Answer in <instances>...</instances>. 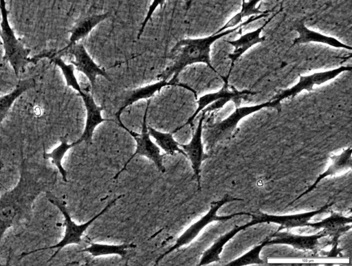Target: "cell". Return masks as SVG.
I'll return each mask as SVG.
<instances>
[{
  "mask_svg": "<svg viewBox=\"0 0 352 266\" xmlns=\"http://www.w3.org/2000/svg\"><path fill=\"white\" fill-rule=\"evenodd\" d=\"M195 99V93L181 85L166 86L148 100L146 117L161 120L179 115L182 118L194 107Z\"/></svg>",
  "mask_w": 352,
  "mask_h": 266,
  "instance_id": "7a4b0ae2",
  "label": "cell"
},
{
  "mask_svg": "<svg viewBox=\"0 0 352 266\" xmlns=\"http://www.w3.org/2000/svg\"><path fill=\"white\" fill-rule=\"evenodd\" d=\"M327 236L339 237V235L332 234L325 230H322L316 234L312 236H296L287 232H279L277 231L271 238L265 240L258 246L262 249L264 246L272 244H287L296 248L302 250H317L320 247L319 239Z\"/></svg>",
  "mask_w": 352,
  "mask_h": 266,
  "instance_id": "5b68a950",
  "label": "cell"
},
{
  "mask_svg": "<svg viewBox=\"0 0 352 266\" xmlns=\"http://www.w3.org/2000/svg\"><path fill=\"white\" fill-rule=\"evenodd\" d=\"M296 30L299 33V36L295 41L296 43H304L306 41H314L327 43L336 47H347L333 38L310 31L302 25L297 26Z\"/></svg>",
  "mask_w": 352,
  "mask_h": 266,
  "instance_id": "5bb4252c",
  "label": "cell"
},
{
  "mask_svg": "<svg viewBox=\"0 0 352 266\" xmlns=\"http://www.w3.org/2000/svg\"><path fill=\"white\" fill-rule=\"evenodd\" d=\"M36 86L34 77L19 79L16 86L8 93L0 96V124L6 118L11 106L23 93Z\"/></svg>",
  "mask_w": 352,
  "mask_h": 266,
  "instance_id": "9c48e42d",
  "label": "cell"
},
{
  "mask_svg": "<svg viewBox=\"0 0 352 266\" xmlns=\"http://www.w3.org/2000/svg\"><path fill=\"white\" fill-rule=\"evenodd\" d=\"M150 133L155 138L158 144L169 154H173L178 152L186 157L185 152L179 147V143H177L173 138L171 133H166L157 131L151 126H147Z\"/></svg>",
  "mask_w": 352,
  "mask_h": 266,
  "instance_id": "4fadbf2b",
  "label": "cell"
},
{
  "mask_svg": "<svg viewBox=\"0 0 352 266\" xmlns=\"http://www.w3.org/2000/svg\"><path fill=\"white\" fill-rule=\"evenodd\" d=\"M47 178L23 170L16 184L0 197V243L10 228L25 221L39 195L47 192Z\"/></svg>",
  "mask_w": 352,
  "mask_h": 266,
  "instance_id": "6da1fadb",
  "label": "cell"
},
{
  "mask_svg": "<svg viewBox=\"0 0 352 266\" xmlns=\"http://www.w3.org/2000/svg\"><path fill=\"white\" fill-rule=\"evenodd\" d=\"M3 163L0 161V169L3 167Z\"/></svg>",
  "mask_w": 352,
  "mask_h": 266,
  "instance_id": "2e32d148",
  "label": "cell"
},
{
  "mask_svg": "<svg viewBox=\"0 0 352 266\" xmlns=\"http://www.w3.org/2000/svg\"><path fill=\"white\" fill-rule=\"evenodd\" d=\"M9 62L3 56L0 58V94L6 90L13 89L19 82V78L16 75ZM1 96V95H0Z\"/></svg>",
  "mask_w": 352,
  "mask_h": 266,
  "instance_id": "7c38bea8",
  "label": "cell"
},
{
  "mask_svg": "<svg viewBox=\"0 0 352 266\" xmlns=\"http://www.w3.org/2000/svg\"><path fill=\"white\" fill-rule=\"evenodd\" d=\"M332 164L330 165L329 168L322 174H321L314 184L304 193L300 195L297 199H296L292 203L296 201L297 199H300L304 195L308 193L311 190H312L316 186L320 181L324 177L329 175H333L336 173L344 170L348 167L351 166V148H349L344 151L340 155H334L331 157Z\"/></svg>",
  "mask_w": 352,
  "mask_h": 266,
  "instance_id": "30bf717a",
  "label": "cell"
},
{
  "mask_svg": "<svg viewBox=\"0 0 352 266\" xmlns=\"http://www.w3.org/2000/svg\"><path fill=\"white\" fill-rule=\"evenodd\" d=\"M133 138L137 143L136 151L130 159L124 164L122 169L116 175L114 178H117L120 173L125 169L129 161L132 159L135 155H144L151 159L157 168L161 172L164 173L165 168L162 163V159L164 155H161L160 149L151 141L147 133V129L142 130L141 135L138 133Z\"/></svg>",
  "mask_w": 352,
  "mask_h": 266,
  "instance_id": "52a82bcc",
  "label": "cell"
},
{
  "mask_svg": "<svg viewBox=\"0 0 352 266\" xmlns=\"http://www.w3.org/2000/svg\"><path fill=\"white\" fill-rule=\"evenodd\" d=\"M122 196H120L116 197V199L111 200L107 206H106L98 214L94 216L91 220L87 221V223L82 225L76 224L71 219L64 201L59 199L54 195L50 193L49 191L47 192V198L48 201L56 206L59 210L62 212L64 219H65V234L63 239L56 244L49 246L47 247H41L34 250H32L28 252L22 253L21 255V257L26 256L28 255L44 251L49 249H56V251L53 254V255L48 260V262L52 260L58 253L65 246L70 244H80L82 242V239L81 236L85 230L91 225V223L94 221L98 217H99L101 214H102L107 209L111 207L115 202Z\"/></svg>",
  "mask_w": 352,
  "mask_h": 266,
  "instance_id": "3957f363",
  "label": "cell"
},
{
  "mask_svg": "<svg viewBox=\"0 0 352 266\" xmlns=\"http://www.w3.org/2000/svg\"><path fill=\"white\" fill-rule=\"evenodd\" d=\"M241 200L237 198L226 197L222 199L212 203L210 211L199 221L191 225L176 241L175 244L165 253H164L159 259H161L165 255L170 253L173 250L190 242L198 233L209 223L213 221H227L234 216L243 214L245 212L235 213L229 216L218 217L216 213L219 208L224 203L232 201Z\"/></svg>",
  "mask_w": 352,
  "mask_h": 266,
  "instance_id": "277c9868",
  "label": "cell"
},
{
  "mask_svg": "<svg viewBox=\"0 0 352 266\" xmlns=\"http://www.w3.org/2000/svg\"><path fill=\"white\" fill-rule=\"evenodd\" d=\"M86 244H89V247H85L80 252H87L90 253L94 256H98L106 254H118L123 258H126L129 249H133L135 246L134 245H103L97 244L90 242L89 241H85Z\"/></svg>",
  "mask_w": 352,
  "mask_h": 266,
  "instance_id": "8fae6325",
  "label": "cell"
},
{
  "mask_svg": "<svg viewBox=\"0 0 352 266\" xmlns=\"http://www.w3.org/2000/svg\"><path fill=\"white\" fill-rule=\"evenodd\" d=\"M261 0H249L248 3H243V8L239 12L242 17L254 13H263L264 12H261L257 8H256V4Z\"/></svg>",
  "mask_w": 352,
  "mask_h": 266,
  "instance_id": "9a60e30c",
  "label": "cell"
},
{
  "mask_svg": "<svg viewBox=\"0 0 352 266\" xmlns=\"http://www.w3.org/2000/svg\"><path fill=\"white\" fill-rule=\"evenodd\" d=\"M245 0H243V3H245Z\"/></svg>",
  "mask_w": 352,
  "mask_h": 266,
  "instance_id": "e0dca14e",
  "label": "cell"
},
{
  "mask_svg": "<svg viewBox=\"0 0 352 266\" xmlns=\"http://www.w3.org/2000/svg\"><path fill=\"white\" fill-rule=\"evenodd\" d=\"M204 118V113L202 115L196 132L194 133L190 142L188 144H179L185 152L186 157L190 160L195 175L199 181L200 166L202 161L206 157L204 153L203 145L201 143L202 123Z\"/></svg>",
  "mask_w": 352,
  "mask_h": 266,
  "instance_id": "ba28073f",
  "label": "cell"
},
{
  "mask_svg": "<svg viewBox=\"0 0 352 266\" xmlns=\"http://www.w3.org/2000/svg\"><path fill=\"white\" fill-rule=\"evenodd\" d=\"M210 78H211L207 67L192 64L183 68L177 76L179 85L189 89L196 96L214 84L215 80Z\"/></svg>",
  "mask_w": 352,
  "mask_h": 266,
  "instance_id": "8992f818",
  "label": "cell"
}]
</instances>
